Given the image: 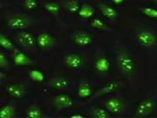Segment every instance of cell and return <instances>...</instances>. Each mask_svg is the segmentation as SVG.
<instances>
[{
    "label": "cell",
    "mask_w": 157,
    "mask_h": 118,
    "mask_svg": "<svg viewBox=\"0 0 157 118\" xmlns=\"http://www.w3.org/2000/svg\"><path fill=\"white\" fill-rule=\"evenodd\" d=\"M95 67L99 72H106L109 70L110 63L107 58L102 57L97 59L95 63Z\"/></svg>",
    "instance_id": "cell-12"
},
{
    "label": "cell",
    "mask_w": 157,
    "mask_h": 118,
    "mask_svg": "<svg viewBox=\"0 0 157 118\" xmlns=\"http://www.w3.org/2000/svg\"><path fill=\"white\" fill-rule=\"evenodd\" d=\"M6 91L12 97L17 98H22L24 95V91L23 88L20 85L16 84H10L8 85L6 88Z\"/></svg>",
    "instance_id": "cell-11"
},
{
    "label": "cell",
    "mask_w": 157,
    "mask_h": 118,
    "mask_svg": "<svg viewBox=\"0 0 157 118\" xmlns=\"http://www.w3.org/2000/svg\"><path fill=\"white\" fill-rule=\"evenodd\" d=\"M29 118H40L42 117V113L40 109L36 106L30 107L27 112Z\"/></svg>",
    "instance_id": "cell-18"
},
{
    "label": "cell",
    "mask_w": 157,
    "mask_h": 118,
    "mask_svg": "<svg viewBox=\"0 0 157 118\" xmlns=\"http://www.w3.org/2000/svg\"><path fill=\"white\" fill-rule=\"evenodd\" d=\"M118 87L119 83L117 82H110L105 84L102 88L101 89L98 93L100 94H109L117 90Z\"/></svg>",
    "instance_id": "cell-16"
},
{
    "label": "cell",
    "mask_w": 157,
    "mask_h": 118,
    "mask_svg": "<svg viewBox=\"0 0 157 118\" xmlns=\"http://www.w3.org/2000/svg\"><path fill=\"white\" fill-rule=\"evenodd\" d=\"M136 39L139 44L145 47L153 46L157 41L156 34L148 30H142L138 32Z\"/></svg>",
    "instance_id": "cell-2"
},
{
    "label": "cell",
    "mask_w": 157,
    "mask_h": 118,
    "mask_svg": "<svg viewBox=\"0 0 157 118\" xmlns=\"http://www.w3.org/2000/svg\"><path fill=\"white\" fill-rule=\"evenodd\" d=\"M17 42L21 46L27 47H32L36 44V40L32 33L27 31H22L17 34Z\"/></svg>",
    "instance_id": "cell-4"
},
{
    "label": "cell",
    "mask_w": 157,
    "mask_h": 118,
    "mask_svg": "<svg viewBox=\"0 0 157 118\" xmlns=\"http://www.w3.org/2000/svg\"><path fill=\"white\" fill-rule=\"evenodd\" d=\"M79 16L82 18L88 19L94 16V10L91 6L88 5H83L80 8L78 12Z\"/></svg>",
    "instance_id": "cell-14"
},
{
    "label": "cell",
    "mask_w": 157,
    "mask_h": 118,
    "mask_svg": "<svg viewBox=\"0 0 157 118\" xmlns=\"http://www.w3.org/2000/svg\"><path fill=\"white\" fill-rule=\"evenodd\" d=\"M65 63L70 68L76 69L81 67L82 63V58L78 54H70L65 57Z\"/></svg>",
    "instance_id": "cell-7"
},
{
    "label": "cell",
    "mask_w": 157,
    "mask_h": 118,
    "mask_svg": "<svg viewBox=\"0 0 157 118\" xmlns=\"http://www.w3.org/2000/svg\"><path fill=\"white\" fill-rule=\"evenodd\" d=\"M37 42L41 48L46 49L53 44V39L49 33H42L38 36Z\"/></svg>",
    "instance_id": "cell-9"
},
{
    "label": "cell",
    "mask_w": 157,
    "mask_h": 118,
    "mask_svg": "<svg viewBox=\"0 0 157 118\" xmlns=\"http://www.w3.org/2000/svg\"><path fill=\"white\" fill-rule=\"evenodd\" d=\"M91 26L94 28H98V29H105L106 27V25L105 22L99 18H94L91 21Z\"/></svg>",
    "instance_id": "cell-26"
},
{
    "label": "cell",
    "mask_w": 157,
    "mask_h": 118,
    "mask_svg": "<svg viewBox=\"0 0 157 118\" xmlns=\"http://www.w3.org/2000/svg\"><path fill=\"white\" fill-rule=\"evenodd\" d=\"M27 19L22 17H15L10 18L7 22V25L13 29L23 30L27 28L30 25Z\"/></svg>",
    "instance_id": "cell-5"
},
{
    "label": "cell",
    "mask_w": 157,
    "mask_h": 118,
    "mask_svg": "<svg viewBox=\"0 0 157 118\" xmlns=\"http://www.w3.org/2000/svg\"><path fill=\"white\" fill-rule=\"evenodd\" d=\"M66 8L70 12L76 13L78 12L80 7L78 2L73 1L68 2L66 5Z\"/></svg>",
    "instance_id": "cell-25"
},
{
    "label": "cell",
    "mask_w": 157,
    "mask_h": 118,
    "mask_svg": "<svg viewBox=\"0 0 157 118\" xmlns=\"http://www.w3.org/2000/svg\"><path fill=\"white\" fill-rule=\"evenodd\" d=\"M142 13L144 15L151 17V18H157V10L151 7H145L141 10Z\"/></svg>",
    "instance_id": "cell-23"
},
{
    "label": "cell",
    "mask_w": 157,
    "mask_h": 118,
    "mask_svg": "<svg viewBox=\"0 0 157 118\" xmlns=\"http://www.w3.org/2000/svg\"><path fill=\"white\" fill-rule=\"evenodd\" d=\"M73 41L75 44L80 46H89L92 42L91 36L86 32H78L73 37Z\"/></svg>",
    "instance_id": "cell-6"
},
{
    "label": "cell",
    "mask_w": 157,
    "mask_h": 118,
    "mask_svg": "<svg viewBox=\"0 0 157 118\" xmlns=\"http://www.w3.org/2000/svg\"><path fill=\"white\" fill-rule=\"evenodd\" d=\"M117 64L121 71L124 74L131 75L134 72L135 69L134 61L127 53H121L118 56Z\"/></svg>",
    "instance_id": "cell-1"
},
{
    "label": "cell",
    "mask_w": 157,
    "mask_h": 118,
    "mask_svg": "<svg viewBox=\"0 0 157 118\" xmlns=\"http://www.w3.org/2000/svg\"><path fill=\"white\" fill-rule=\"evenodd\" d=\"M155 107V103L150 99L143 100L138 105L136 113L139 116H145L152 112Z\"/></svg>",
    "instance_id": "cell-3"
},
{
    "label": "cell",
    "mask_w": 157,
    "mask_h": 118,
    "mask_svg": "<svg viewBox=\"0 0 157 118\" xmlns=\"http://www.w3.org/2000/svg\"><path fill=\"white\" fill-rule=\"evenodd\" d=\"M54 88L58 89H62L69 87V82L66 79L60 78L55 79L52 83Z\"/></svg>",
    "instance_id": "cell-20"
},
{
    "label": "cell",
    "mask_w": 157,
    "mask_h": 118,
    "mask_svg": "<svg viewBox=\"0 0 157 118\" xmlns=\"http://www.w3.org/2000/svg\"><path fill=\"white\" fill-rule=\"evenodd\" d=\"M100 9L101 14L107 18L112 19L117 16V12L111 6L107 5H101Z\"/></svg>",
    "instance_id": "cell-13"
},
{
    "label": "cell",
    "mask_w": 157,
    "mask_h": 118,
    "mask_svg": "<svg viewBox=\"0 0 157 118\" xmlns=\"http://www.w3.org/2000/svg\"><path fill=\"white\" fill-rule=\"evenodd\" d=\"M8 64L7 57L3 53H0V65L1 67H5Z\"/></svg>",
    "instance_id": "cell-27"
},
{
    "label": "cell",
    "mask_w": 157,
    "mask_h": 118,
    "mask_svg": "<svg viewBox=\"0 0 157 118\" xmlns=\"http://www.w3.org/2000/svg\"><path fill=\"white\" fill-rule=\"evenodd\" d=\"M91 88L88 85H82L78 89V94L81 98H86L90 97L92 94Z\"/></svg>",
    "instance_id": "cell-17"
},
{
    "label": "cell",
    "mask_w": 157,
    "mask_h": 118,
    "mask_svg": "<svg viewBox=\"0 0 157 118\" xmlns=\"http://www.w3.org/2000/svg\"><path fill=\"white\" fill-rule=\"evenodd\" d=\"M38 5L37 0H24V7L28 10H34L37 8Z\"/></svg>",
    "instance_id": "cell-24"
},
{
    "label": "cell",
    "mask_w": 157,
    "mask_h": 118,
    "mask_svg": "<svg viewBox=\"0 0 157 118\" xmlns=\"http://www.w3.org/2000/svg\"><path fill=\"white\" fill-rule=\"evenodd\" d=\"M70 117L72 118H82L84 117L82 115L79 114H75L71 115Z\"/></svg>",
    "instance_id": "cell-28"
},
{
    "label": "cell",
    "mask_w": 157,
    "mask_h": 118,
    "mask_svg": "<svg viewBox=\"0 0 157 118\" xmlns=\"http://www.w3.org/2000/svg\"><path fill=\"white\" fill-rule=\"evenodd\" d=\"M44 8L47 12L52 14H58L60 10L59 5L55 2H48L44 4Z\"/></svg>",
    "instance_id": "cell-19"
},
{
    "label": "cell",
    "mask_w": 157,
    "mask_h": 118,
    "mask_svg": "<svg viewBox=\"0 0 157 118\" xmlns=\"http://www.w3.org/2000/svg\"><path fill=\"white\" fill-rule=\"evenodd\" d=\"M105 107L108 111L114 114H117L121 112L122 108L121 101L117 98L110 99L105 103Z\"/></svg>",
    "instance_id": "cell-10"
},
{
    "label": "cell",
    "mask_w": 157,
    "mask_h": 118,
    "mask_svg": "<svg viewBox=\"0 0 157 118\" xmlns=\"http://www.w3.org/2000/svg\"><path fill=\"white\" fill-rule=\"evenodd\" d=\"M0 45L2 47L6 49H12L14 47L11 41L3 34L0 35Z\"/></svg>",
    "instance_id": "cell-21"
},
{
    "label": "cell",
    "mask_w": 157,
    "mask_h": 118,
    "mask_svg": "<svg viewBox=\"0 0 157 118\" xmlns=\"http://www.w3.org/2000/svg\"><path fill=\"white\" fill-rule=\"evenodd\" d=\"M93 116L94 118H108L110 117L109 113L101 108H96L93 111Z\"/></svg>",
    "instance_id": "cell-22"
},
{
    "label": "cell",
    "mask_w": 157,
    "mask_h": 118,
    "mask_svg": "<svg viewBox=\"0 0 157 118\" xmlns=\"http://www.w3.org/2000/svg\"><path fill=\"white\" fill-rule=\"evenodd\" d=\"M113 1L117 5H120L123 2L124 0H113Z\"/></svg>",
    "instance_id": "cell-29"
},
{
    "label": "cell",
    "mask_w": 157,
    "mask_h": 118,
    "mask_svg": "<svg viewBox=\"0 0 157 118\" xmlns=\"http://www.w3.org/2000/svg\"><path fill=\"white\" fill-rule=\"evenodd\" d=\"M56 106L61 109L70 108L73 105V101L68 95L60 94L57 95L55 99Z\"/></svg>",
    "instance_id": "cell-8"
},
{
    "label": "cell",
    "mask_w": 157,
    "mask_h": 118,
    "mask_svg": "<svg viewBox=\"0 0 157 118\" xmlns=\"http://www.w3.org/2000/svg\"><path fill=\"white\" fill-rule=\"evenodd\" d=\"M15 115V108L10 105L4 106L0 109L1 118H12Z\"/></svg>",
    "instance_id": "cell-15"
}]
</instances>
